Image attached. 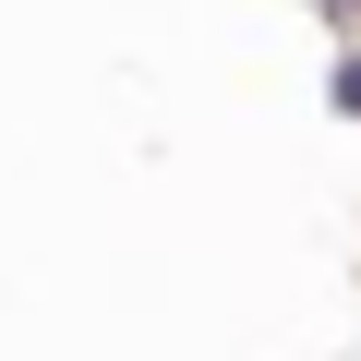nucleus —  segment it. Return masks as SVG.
<instances>
[{
    "label": "nucleus",
    "instance_id": "nucleus-1",
    "mask_svg": "<svg viewBox=\"0 0 361 361\" xmlns=\"http://www.w3.org/2000/svg\"><path fill=\"white\" fill-rule=\"evenodd\" d=\"M325 121H349V133H361V37H337V49H325Z\"/></svg>",
    "mask_w": 361,
    "mask_h": 361
},
{
    "label": "nucleus",
    "instance_id": "nucleus-2",
    "mask_svg": "<svg viewBox=\"0 0 361 361\" xmlns=\"http://www.w3.org/2000/svg\"><path fill=\"white\" fill-rule=\"evenodd\" d=\"M301 13H313L325 37H361V0H301Z\"/></svg>",
    "mask_w": 361,
    "mask_h": 361
}]
</instances>
